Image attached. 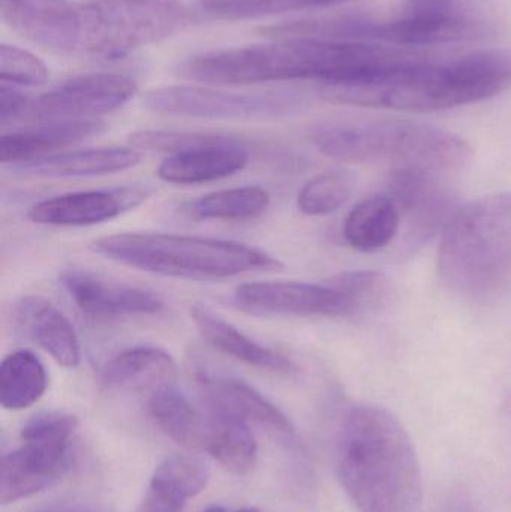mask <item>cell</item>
Wrapping results in <instances>:
<instances>
[{
	"label": "cell",
	"mask_w": 511,
	"mask_h": 512,
	"mask_svg": "<svg viewBox=\"0 0 511 512\" xmlns=\"http://www.w3.org/2000/svg\"><path fill=\"white\" fill-rule=\"evenodd\" d=\"M339 481L357 512H420L422 469L401 421L378 406H354L336 444Z\"/></svg>",
	"instance_id": "cell-1"
},
{
	"label": "cell",
	"mask_w": 511,
	"mask_h": 512,
	"mask_svg": "<svg viewBox=\"0 0 511 512\" xmlns=\"http://www.w3.org/2000/svg\"><path fill=\"white\" fill-rule=\"evenodd\" d=\"M510 86L511 51L495 48L441 57L363 83L320 86L318 95L335 104L434 113L486 101Z\"/></svg>",
	"instance_id": "cell-2"
},
{
	"label": "cell",
	"mask_w": 511,
	"mask_h": 512,
	"mask_svg": "<svg viewBox=\"0 0 511 512\" xmlns=\"http://www.w3.org/2000/svg\"><path fill=\"white\" fill-rule=\"evenodd\" d=\"M441 282L479 303L511 291V192L486 195L456 210L438 249Z\"/></svg>",
	"instance_id": "cell-3"
},
{
	"label": "cell",
	"mask_w": 511,
	"mask_h": 512,
	"mask_svg": "<svg viewBox=\"0 0 511 512\" xmlns=\"http://www.w3.org/2000/svg\"><path fill=\"white\" fill-rule=\"evenodd\" d=\"M318 152L345 162H387L441 176L465 170L470 144L446 129L404 119L341 120L318 125L311 134Z\"/></svg>",
	"instance_id": "cell-4"
},
{
	"label": "cell",
	"mask_w": 511,
	"mask_h": 512,
	"mask_svg": "<svg viewBox=\"0 0 511 512\" xmlns=\"http://www.w3.org/2000/svg\"><path fill=\"white\" fill-rule=\"evenodd\" d=\"M95 254L146 273L182 279L215 280L252 271L281 270L275 256L230 240L162 233H125L101 237Z\"/></svg>",
	"instance_id": "cell-5"
},
{
	"label": "cell",
	"mask_w": 511,
	"mask_h": 512,
	"mask_svg": "<svg viewBox=\"0 0 511 512\" xmlns=\"http://www.w3.org/2000/svg\"><path fill=\"white\" fill-rule=\"evenodd\" d=\"M192 14L174 0H95L78 5L77 53L120 57L182 32Z\"/></svg>",
	"instance_id": "cell-6"
},
{
	"label": "cell",
	"mask_w": 511,
	"mask_h": 512,
	"mask_svg": "<svg viewBox=\"0 0 511 512\" xmlns=\"http://www.w3.org/2000/svg\"><path fill=\"white\" fill-rule=\"evenodd\" d=\"M144 105L165 116L212 120H273L302 108L303 98L291 90L236 93L200 86H167L150 90Z\"/></svg>",
	"instance_id": "cell-7"
},
{
	"label": "cell",
	"mask_w": 511,
	"mask_h": 512,
	"mask_svg": "<svg viewBox=\"0 0 511 512\" xmlns=\"http://www.w3.org/2000/svg\"><path fill=\"white\" fill-rule=\"evenodd\" d=\"M137 93V84L126 75L111 72L78 75L30 99L24 116L50 120L96 119L128 104Z\"/></svg>",
	"instance_id": "cell-8"
},
{
	"label": "cell",
	"mask_w": 511,
	"mask_h": 512,
	"mask_svg": "<svg viewBox=\"0 0 511 512\" xmlns=\"http://www.w3.org/2000/svg\"><path fill=\"white\" fill-rule=\"evenodd\" d=\"M446 177L420 168H393L390 173L386 195L407 221L408 245L428 242L455 215V197Z\"/></svg>",
	"instance_id": "cell-9"
},
{
	"label": "cell",
	"mask_w": 511,
	"mask_h": 512,
	"mask_svg": "<svg viewBox=\"0 0 511 512\" xmlns=\"http://www.w3.org/2000/svg\"><path fill=\"white\" fill-rule=\"evenodd\" d=\"M234 303L257 315L350 316L356 304L333 286L306 282H249L237 286Z\"/></svg>",
	"instance_id": "cell-10"
},
{
	"label": "cell",
	"mask_w": 511,
	"mask_h": 512,
	"mask_svg": "<svg viewBox=\"0 0 511 512\" xmlns=\"http://www.w3.org/2000/svg\"><path fill=\"white\" fill-rule=\"evenodd\" d=\"M155 192L156 189L149 185H128L57 195L33 204L27 219L48 227H92L137 209Z\"/></svg>",
	"instance_id": "cell-11"
},
{
	"label": "cell",
	"mask_w": 511,
	"mask_h": 512,
	"mask_svg": "<svg viewBox=\"0 0 511 512\" xmlns=\"http://www.w3.org/2000/svg\"><path fill=\"white\" fill-rule=\"evenodd\" d=\"M60 283L75 307L98 321L155 316L165 310L164 300L156 292L110 282L87 271H68Z\"/></svg>",
	"instance_id": "cell-12"
},
{
	"label": "cell",
	"mask_w": 511,
	"mask_h": 512,
	"mask_svg": "<svg viewBox=\"0 0 511 512\" xmlns=\"http://www.w3.org/2000/svg\"><path fill=\"white\" fill-rule=\"evenodd\" d=\"M12 30L56 53H77L78 5L69 0H0Z\"/></svg>",
	"instance_id": "cell-13"
},
{
	"label": "cell",
	"mask_w": 511,
	"mask_h": 512,
	"mask_svg": "<svg viewBox=\"0 0 511 512\" xmlns=\"http://www.w3.org/2000/svg\"><path fill=\"white\" fill-rule=\"evenodd\" d=\"M249 150L242 138L210 132L204 143L168 156L158 168L162 182L200 185L240 173L248 165Z\"/></svg>",
	"instance_id": "cell-14"
},
{
	"label": "cell",
	"mask_w": 511,
	"mask_h": 512,
	"mask_svg": "<svg viewBox=\"0 0 511 512\" xmlns=\"http://www.w3.org/2000/svg\"><path fill=\"white\" fill-rule=\"evenodd\" d=\"M71 466V445L26 444L2 457L0 502L15 504L44 492Z\"/></svg>",
	"instance_id": "cell-15"
},
{
	"label": "cell",
	"mask_w": 511,
	"mask_h": 512,
	"mask_svg": "<svg viewBox=\"0 0 511 512\" xmlns=\"http://www.w3.org/2000/svg\"><path fill=\"white\" fill-rule=\"evenodd\" d=\"M195 381L209 411L233 415L248 423L252 421L284 438L296 436L290 418L246 382L233 376L215 375L207 370H198Z\"/></svg>",
	"instance_id": "cell-16"
},
{
	"label": "cell",
	"mask_w": 511,
	"mask_h": 512,
	"mask_svg": "<svg viewBox=\"0 0 511 512\" xmlns=\"http://www.w3.org/2000/svg\"><path fill=\"white\" fill-rule=\"evenodd\" d=\"M191 318L204 342L216 351L266 372L287 376L299 372V367L290 358L255 342L204 304L191 307Z\"/></svg>",
	"instance_id": "cell-17"
},
{
	"label": "cell",
	"mask_w": 511,
	"mask_h": 512,
	"mask_svg": "<svg viewBox=\"0 0 511 512\" xmlns=\"http://www.w3.org/2000/svg\"><path fill=\"white\" fill-rule=\"evenodd\" d=\"M105 123L99 119L50 120L5 134L0 140L2 164H26L48 153L101 134Z\"/></svg>",
	"instance_id": "cell-18"
},
{
	"label": "cell",
	"mask_w": 511,
	"mask_h": 512,
	"mask_svg": "<svg viewBox=\"0 0 511 512\" xmlns=\"http://www.w3.org/2000/svg\"><path fill=\"white\" fill-rule=\"evenodd\" d=\"M140 150L135 147H98L72 150L59 155L45 156L26 164L14 165V171L33 177H98L131 170L140 164Z\"/></svg>",
	"instance_id": "cell-19"
},
{
	"label": "cell",
	"mask_w": 511,
	"mask_h": 512,
	"mask_svg": "<svg viewBox=\"0 0 511 512\" xmlns=\"http://www.w3.org/2000/svg\"><path fill=\"white\" fill-rule=\"evenodd\" d=\"M18 315L36 345L59 366H80V339L69 319L54 304L41 297H27L21 301Z\"/></svg>",
	"instance_id": "cell-20"
},
{
	"label": "cell",
	"mask_w": 511,
	"mask_h": 512,
	"mask_svg": "<svg viewBox=\"0 0 511 512\" xmlns=\"http://www.w3.org/2000/svg\"><path fill=\"white\" fill-rule=\"evenodd\" d=\"M174 358L164 349L141 345L123 349L110 358L99 373L105 390H122L141 384H170L176 376Z\"/></svg>",
	"instance_id": "cell-21"
},
{
	"label": "cell",
	"mask_w": 511,
	"mask_h": 512,
	"mask_svg": "<svg viewBox=\"0 0 511 512\" xmlns=\"http://www.w3.org/2000/svg\"><path fill=\"white\" fill-rule=\"evenodd\" d=\"M402 216L389 195H374L351 209L344 222V237L351 248L365 254L387 248L401 230Z\"/></svg>",
	"instance_id": "cell-22"
},
{
	"label": "cell",
	"mask_w": 511,
	"mask_h": 512,
	"mask_svg": "<svg viewBox=\"0 0 511 512\" xmlns=\"http://www.w3.org/2000/svg\"><path fill=\"white\" fill-rule=\"evenodd\" d=\"M204 450L231 474L248 475L257 465L258 445L248 421L207 409Z\"/></svg>",
	"instance_id": "cell-23"
},
{
	"label": "cell",
	"mask_w": 511,
	"mask_h": 512,
	"mask_svg": "<svg viewBox=\"0 0 511 512\" xmlns=\"http://www.w3.org/2000/svg\"><path fill=\"white\" fill-rule=\"evenodd\" d=\"M150 417L156 426L188 450L204 448L207 433V415H201L182 391L171 384L161 385L150 394Z\"/></svg>",
	"instance_id": "cell-24"
},
{
	"label": "cell",
	"mask_w": 511,
	"mask_h": 512,
	"mask_svg": "<svg viewBox=\"0 0 511 512\" xmlns=\"http://www.w3.org/2000/svg\"><path fill=\"white\" fill-rule=\"evenodd\" d=\"M47 370L27 349L6 355L0 366V405L8 411H23L35 405L47 391Z\"/></svg>",
	"instance_id": "cell-25"
},
{
	"label": "cell",
	"mask_w": 511,
	"mask_h": 512,
	"mask_svg": "<svg viewBox=\"0 0 511 512\" xmlns=\"http://www.w3.org/2000/svg\"><path fill=\"white\" fill-rule=\"evenodd\" d=\"M270 206V194L260 186L222 189L189 201L186 215L198 221H246L263 215Z\"/></svg>",
	"instance_id": "cell-26"
},
{
	"label": "cell",
	"mask_w": 511,
	"mask_h": 512,
	"mask_svg": "<svg viewBox=\"0 0 511 512\" xmlns=\"http://www.w3.org/2000/svg\"><path fill=\"white\" fill-rule=\"evenodd\" d=\"M347 0H198V11L212 20H248L282 12L338 5Z\"/></svg>",
	"instance_id": "cell-27"
},
{
	"label": "cell",
	"mask_w": 511,
	"mask_h": 512,
	"mask_svg": "<svg viewBox=\"0 0 511 512\" xmlns=\"http://www.w3.org/2000/svg\"><path fill=\"white\" fill-rule=\"evenodd\" d=\"M356 188L350 171L332 170L309 180L297 197V207L308 216H326L341 209Z\"/></svg>",
	"instance_id": "cell-28"
},
{
	"label": "cell",
	"mask_w": 511,
	"mask_h": 512,
	"mask_svg": "<svg viewBox=\"0 0 511 512\" xmlns=\"http://www.w3.org/2000/svg\"><path fill=\"white\" fill-rule=\"evenodd\" d=\"M326 283L348 295L356 304L357 313L377 309L386 301L390 292L389 279L380 271H347Z\"/></svg>",
	"instance_id": "cell-29"
},
{
	"label": "cell",
	"mask_w": 511,
	"mask_h": 512,
	"mask_svg": "<svg viewBox=\"0 0 511 512\" xmlns=\"http://www.w3.org/2000/svg\"><path fill=\"white\" fill-rule=\"evenodd\" d=\"M48 78V68L39 57L15 45L0 47V80L11 86H38Z\"/></svg>",
	"instance_id": "cell-30"
},
{
	"label": "cell",
	"mask_w": 511,
	"mask_h": 512,
	"mask_svg": "<svg viewBox=\"0 0 511 512\" xmlns=\"http://www.w3.org/2000/svg\"><path fill=\"white\" fill-rule=\"evenodd\" d=\"M78 421L65 412H41L30 418L21 430V441L27 444H71Z\"/></svg>",
	"instance_id": "cell-31"
},
{
	"label": "cell",
	"mask_w": 511,
	"mask_h": 512,
	"mask_svg": "<svg viewBox=\"0 0 511 512\" xmlns=\"http://www.w3.org/2000/svg\"><path fill=\"white\" fill-rule=\"evenodd\" d=\"M191 498L188 490L153 472L140 512H183Z\"/></svg>",
	"instance_id": "cell-32"
},
{
	"label": "cell",
	"mask_w": 511,
	"mask_h": 512,
	"mask_svg": "<svg viewBox=\"0 0 511 512\" xmlns=\"http://www.w3.org/2000/svg\"><path fill=\"white\" fill-rule=\"evenodd\" d=\"M30 99L23 92L17 89V86L11 84H0V122L2 125L24 117Z\"/></svg>",
	"instance_id": "cell-33"
},
{
	"label": "cell",
	"mask_w": 511,
	"mask_h": 512,
	"mask_svg": "<svg viewBox=\"0 0 511 512\" xmlns=\"http://www.w3.org/2000/svg\"><path fill=\"white\" fill-rule=\"evenodd\" d=\"M203 512H227L225 511L224 507H221V505H210V507H207L206 510Z\"/></svg>",
	"instance_id": "cell-34"
},
{
	"label": "cell",
	"mask_w": 511,
	"mask_h": 512,
	"mask_svg": "<svg viewBox=\"0 0 511 512\" xmlns=\"http://www.w3.org/2000/svg\"><path fill=\"white\" fill-rule=\"evenodd\" d=\"M237 512H260V511H258L257 508H243V510H240Z\"/></svg>",
	"instance_id": "cell-35"
},
{
	"label": "cell",
	"mask_w": 511,
	"mask_h": 512,
	"mask_svg": "<svg viewBox=\"0 0 511 512\" xmlns=\"http://www.w3.org/2000/svg\"><path fill=\"white\" fill-rule=\"evenodd\" d=\"M456 512H467V511L462 510V511H456Z\"/></svg>",
	"instance_id": "cell-36"
}]
</instances>
